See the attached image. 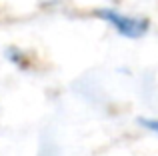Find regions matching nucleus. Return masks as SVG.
<instances>
[{
    "mask_svg": "<svg viewBox=\"0 0 158 156\" xmlns=\"http://www.w3.org/2000/svg\"><path fill=\"white\" fill-rule=\"evenodd\" d=\"M96 16L102 20H106L108 24L116 28V32L126 38H140L148 32V20L146 18H136V16H128L122 12L110 10V8H102L96 10Z\"/></svg>",
    "mask_w": 158,
    "mask_h": 156,
    "instance_id": "f257e3e1",
    "label": "nucleus"
},
{
    "mask_svg": "<svg viewBox=\"0 0 158 156\" xmlns=\"http://www.w3.org/2000/svg\"><path fill=\"white\" fill-rule=\"evenodd\" d=\"M6 56L12 60L14 64H20V66H26V62L28 60L24 58V54L20 50H16V48H10V50H6Z\"/></svg>",
    "mask_w": 158,
    "mask_h": 156,
    "instance_id": "f03ea898",
    "label": "nucleus"
},
{
    "mask_svg": "<svg viewBox=\"0 0 158 156\" xmlns=\"http://www.w3.org/2000/svg\"><path fill=\"white\" fill-rule=\"evenodd\" d=\"M138 124H142L146 130L158 134V120H154V118H142V120H138Z\"/></svg>",
    "mask_w": 158,
    "mask_h": 156,
    "instance_id": "7ed1b4c3",
    "label": "nucleus"
}]
</instances>
